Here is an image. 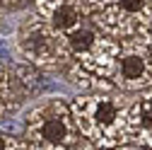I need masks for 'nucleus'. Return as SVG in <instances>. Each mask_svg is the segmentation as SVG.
Instances as JSON below:
<instances>
[{"instance_id": "nucleus-14", "label": "nucleus", "mask_w": 152, "mask_h": 150, "mask_svg": "<svg viewBox=\"0 0 152 150\" xmlns=\"http://www.w3.org/2000/svg\"><path fill=\"white\" fill-rule=\"evenodd\" d=\"M135 39H138V41H140V44L152 53V22H150L147 27H142V29L135 34Z\"/></svg>"}, {"instance_id": "nucleus-6", "label": "nucleus", "mask_w": 152, "mask_h": 150, "mask_svg": "<svg viewBox=\"0 0 152 150\" xmlns=\"http://www.w3.org/2000/svg\"><path fill=\"white\" fill-rule=\"evenodd\" d=\"M104 36L128 39L152 22V0H113L102 12L87 17Z\"/></svg>"}, {"instance_id": "nucleus-4", "label": "nucleus", "mask_w": 152, "mask_h": 150, "mask_svg": "<svg viewBox=\"0 0 152 150\" xmlns=\"http://www.w3.org/2000/svg\"><path fill=\"white\" fill-rule=\"evenodd\" d=\"M65 41H68L72 61L80 68H85L87 73L97 75V78L109 80L111 68H113V58H116V53H118V41L116 39L104 36L87 20L77 29L68 32Z\"/></svg>"}, {"instance_id": "nucleus-18", "label": "nucleus", "mask_w": 152, "mask_h": 150, "mask_svg": "<svg viewBox=\"0 0 152 150\" xmlns=\"http://www.w3.org/2000/svg\"><path fill=\"white\" fill-rule=\"evenodd\" d=\"M77 150H106V148H99V145H94V143H89V140H80L77 143Z\"/></svg>"}, {"instance_id": "nucleus-2", "label": "nucleus", "mask_w": 152, "mask_h": 150, "mask_svg": "<svg viewBox=\"0 0 152 150\" xmlns=\"http://www.w3.org/2000/svg\"><path fill=\"white\" fill-rule=\"evenodd\" d=\"M17 51L22 61L39 70H63L68 63H72L65 34L48 27L36 12H31L17 27Z\"/></svg>"}, {"instance_id": "nucleus-16", "label": "nucleus", "mask_w": 152, "mask_h": 150, "mask_svg": "<svg viewBox=\"0 0 152 150\" xmlns=\"http://www.w3.org/2000/svg\"><path fill=\"white\" fill-rule=\"evenodd\" d=\"M133 145H135L138 150H152V133H140L130 140Z\"/></svg>"}, {"instance_id": "nucleus-9", "label": "nucleus", "mask_w": 152, "mask_h": 150, "mask_svg": "<svg viewBox=\"0 0 152 150\" xmlns=\"http://www.w3.org/2000/svg\"><path fill=\"white\" fill-rule=\"evenodd\" d=\"M24 97L27 95H24L20 80H17L15 70L7 68L5 63H0V119L10 114V111H15Z\"/></svg>"}, {"instance_id": "nucleus-1", "label": "nucleus", "mask_w": 152, "mask_h": 150, "mask_svg": "<svg viewBox=\"0 0 152 150\" xmlns=\"http://www.w3.org/2000/svg\"><path fill=\"white\" fill-rule=\"evenodd\" d=\"M130 102L133 99L126 95L118 97L113 92H89L75 97L68 107L80 138L106 150H116L128 143Z\"/></svg>"}, {"instance_id": "nucleus-15", "label": "nucleus", "mask_w": 152, "mask_h": 150, "mask_svg": "<svg viewBox=\"0 0 152 150\" xmlns=\"http://www.w3.org/2000/svg\"><path fill=\"white\" fill-rule=\"evenodd\" d=\"M27 150H77V145H51V143H29Z\"/></svg>"}, {"instance_id": "nucleus-19", "label": "nucleus", "mask_w": 152, "mask_h": 150, "mask_svg": "<svg viewBox=\"0 0 152 150\" xmlns=\"http://www.w3.org/2000/svg\"><path fill=\"white\" fill-rule=\"evenodd\" d=\"M116 150H138L133 143H126V145H121V148H116Z\"/></svg>"}, {"instance_id": "nucleus-5", "label": "nucleus", "mask_w": 152, "mask_h": 150, "mask_svg": "<svg viewBox=\"0 0 152 150\" xmlns=\"http://www.w3.org/2000/svg\"><path fill=\"white\" fill-rule=\"evenodd\" d=\"M109 82L121 92H145L152 87V53L135 36L118 41Z\"/></svg>"}, {"instance_id": "nucleus-7", "label": "nucleus", "mask_w": 152, "mask_h": 150, "mask_svg": "<svg viewBox=\"0 0 152 150\" xmlns=\"http://www.w3.org/2000/svg\"><path fill=\"white\" fill-rule=\"evenodd\" d=\"M34 12L61 34H68L77 29L82 22H87V17L70 0H34Z\"/></svg>"}, {"instance_id": "nucleus-10", "label": "nucleus", "mask_w": 152, "mask_h": 150, "mask_svg": "<svg viewBox=\"0 0 152 150\" xmlns=\"http://www.w3.org/2000/svg\"><path fill=\"white\" fill-rule=\"evenodd\" d=\"M65 78H68V82L70 85H75L77 90H82L85 95H89V92H111V90H116L109 80H104V78H97V75H92V73H87L85 68H80L77 63H68L65 68Z\"/></svg>"}, {"instance_id": "nucleus-12", "label": "nucleus", "mask_w": 152, "mask_h": 150, "mask_svg": "<svg viewBox=\"0 0 152 150\" xmlns=\"http://www.w3.org/2000/svg\"><path fill=\"white\" fill-rule=\"evenodd\" d=\"M70 3L77 7L85 17H92V15H97V12H102L104 7H109L113 0H70Z\"/></svg>"}, {"instance_id": "nucleus-11", "label": "nucleus", "mask_w": 152, "mask_h": 150, "mask_svg": "<svg viewBox=\"0 0 152 150\" xmlns=\"http://www.w3.org/2000/svg\"><path fill=\"white\" fill-rule=\"evenodd\" d=\"M12 70H15L17 80H20V85H22V90H24V95H31V92L39 90V85H41L39 68H34V65H29L27 61H22V63H17Z\"/></svg>"}, {"instance_id": "nucleus-13", "label": "nucleus", "mask_w": 152, "mask_h": 150, "mask_svg": "<svg viewBox=\"0 0 152 150\" xmlns=\"http://www.w3.org/2000/svg\"><path fill=\"white\" fill-rule=\"evenodd\" d=\"M27 140L24 138H17L10 133H0V150H27Z\"/></svg>"}, {"instance_id": "nucleus-3", "label": "nucleus", "mask_w": 152, "mask_h": 150, "mask_svg": "<svg viewBox=\"0 0 152 150\" xmlns=\"http://www.w3.org/2000/svg\"><path fill=\"white\" fill-rule=\"evenodd\" d=\"M24 140L27 143H51V145H77L82 138L72 121L70 107L63 99H44L24 116Z\"/></svg>"}, {"instance_id": "nucleus-17", "label": "nucleus", "mask_w": 152, "mask_h": 150, "mask_svg": "<svg viewBox=\"0 0 152 150\" xmlns=\"http://www.w3.org/2000/svg\"><path fill=\"white\" fill-rule=\"evenodd\" d=\"M29 3H34V0H0V10H5V12H10V10H20V7L29 5Z\"/></svg>"}, {"instance_id": "nucleus-8", "label": "nucleus", "mask_w": 152, "mask_h": 150, "mask_svg": "<svg viewBox=\"0 0 152 150\" xmlns=\"http://www.w3.org/2000/svg\"><path fill=\"white\" fill-rule=\"evenodd\" d=\"M140 133H152V87L133 99L128 109V143Z\"/></svg>"}]
</instances>
